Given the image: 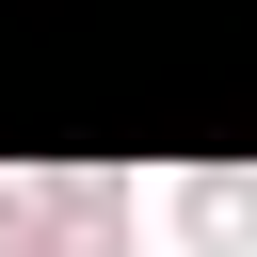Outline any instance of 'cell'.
<instances>
[{"mask_svg": "<svg viewBox=\"0 0 257 257\" xmlns=\"http://www.w3.org/2000/svg\"><path fill=\"white\" fill-rule=\"evenodd\" d=\"M96 241H112V209H96V193H64V209H32V225H16V257H96Z\"/></svg>", "mask_w": 257, "mask_h": 257, "instance_id": "1", "label": "cell"}]
</instances>
